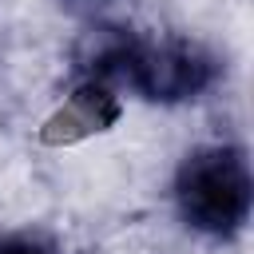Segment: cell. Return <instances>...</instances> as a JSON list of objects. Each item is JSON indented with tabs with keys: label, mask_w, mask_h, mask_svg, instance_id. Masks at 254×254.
<instances>
[{
	"label": "cell",
	"mask_w": 254,
	"mask_h": 254,
	"mask_svg": "<svg viewBox=\"0 0 254 254\" xmlns=\"http://www.w3.org/2000/svg\"><path fill=\"white\" fill-rule=\"evenodd\" d=\"M83 75H95L103 83H127L147 103H194L202 99L218 75L222 60L175 32H139V28H99L79 56Z\"/></svg>",
	"instance_id": "cell-1"
},
{
	"label": "cell",
	"mask_w": 254,
	"mask_h": 254,
	"mask_svg": "<svg viewBox=\"0 0 254 254\" xmlns=\"http://www.w3.org/2000/svg\"><path fill=\"white\" fill-rule=\"evenodd\" d=\"M179 218L206 238H234L250 222L254 206V175L250 159L238 143H202L183 155L175 183Z\"/></svg>",
	"instance_id": "cell-2"
},
{
	"label": "cell",
	"mask_w": 254,
	"mask_h": 254,
	"mask_svg": "<svg viewBox=\"0 0 254 254\" xmlns=\"http://www.w3.org/2000/svg\"><path fill=\"white\" fill-rule=\"evenodd\" d=\"M123 115V103L115 95L111 83L95 79V75H79V83L64 95V103L44 119L40 127V143L48 147H75L83 139H95L103 131H111Z\"/></svg>",
	"instance_id": "cell-3"
},
{
	"label": "cell",
	"mask_w": 254,
	"mask_h": 254,
	"mask_svg": "<svg viewBox=\"0 0 254 254\" xmlns=\"http://www.w3.org/2000/svg\"><path fill=\"white\" fill-rule=\"evenodd\" d=\"M0 254H64L48 234L36 230H20V234H4L0 238Z\"/></svg>",
	"instance_id": "cell-4"
}]
</instances>
